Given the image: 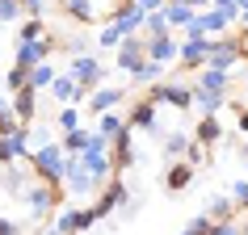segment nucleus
<instances>
[{
    "mask_svg": "<svg viewBox=\"0 0 248 235\" xmlns=\"http://www.w3.org/2000/svg\"><path fill=\"white\" fill-rule=\"evenodd\" d=\"M21 202H26V210H30V227H38L42 219H51L55 202H63V193H59V185L30 181L26 189H21Z\"/></svg>",
    "mask_w": 248,
    "mask_h": 235,
    "instance_id": "f257e3e1",
    "label": "nucleus"
},
{
    "mask_svg": "<svg viewBox=\"0 0 248 235\" xmlns=\"http://www.w3.org/2000/svg\"><path fill=\"white\" fill-rule=\"evenodd\" d=\"M63 151H59V143H46V147H34L30 151V168L38 172V181L46 185H59L63 181Z\"/></svg>",
    "mask_w": 248,
    "mask_h": 235,
    "instance_id": "f03ea898",
    "label": "nucleus"
},
{
    "mask_svg": "<svg viewBox=\"0 0 248 235\" xmlns=\"http://www.w3.org/2000/svg\"><path fill=\"white\" fill-rule=\"evenodd\" d=\"M67 76L76 80L80 88H84V97H89V92L105 80V67H101V59H97V55H72V67H67Z\"/></svg>",
    "mask_w": 248,
    "mask_h": 235,
    "instance_id": "7ed1b4c3",
    "label": "nucleus"
},
{
    "mask_svg": "<svg viewBox=\"0 0 248 235\" xmlns=\"http://www.w3.org/2000/svg\"><path fill=\"white\" fill-rule=\"evenodd\" d=\"M244 59V46H240V38H210V55H206V67H215V72H227L232 76V67Z\"/></svg>",
    "mask_w": 248,
    "mask_h": 235,
    "instance_id": "20e7f679",
    "label": "nucleus"
},
{
    "mask_svg": "<svg viewBox=\"0 0 248 235\" xmlns=\"http://www.w3.org/2000/svg\"><path fill=\"white\" fill-rule=\"evenodd\" d=\"M51 51H55V38H51V34H42L38 42H17V63L13 67L30 72V67H38L42 59H51Z\"/></svg>",
    "mask_w": 248,
    "mask_h": 235,
    "instance_id": "39448f33",
    "label": "nucleus"
},
{
    "mask_svg": "<svg viewBox=\"0 0 248 235\" xmlns=\"http://www.w3.org/2000/svg\"><path fill=\"white\" fill-rule=\"evenodd\" d=\"M143 17L147 13L135 4V0H122V4L114 9V21H109V26H114L122 38H131V34H143Z\"/></svg>",
    "mask_w": 248,
    "mask_h": 235,
    "instance_id": "423d86ee",
    "label": "nucleus"
},
{
    "mask_svg": "<svg viewBox=\"0 0 248 235\" xmlns=\"http://www.w3.org/2000/svg\"><path fill=\"white\" fill-rule=\"evenodd\" d=\"M114 63L122 67V72H126V76H131L135 67L139 63H147V51H143V38H139V34H131V38H122L114 46Z\"/></svg>",
    "mask_w": 248,
    "mask_h": 235,
    "instance_id": "0eeeda50",
    "label": "nucleus"
},
{
    "mask_svg": "<svg viewBox=\"0 0 248 235\" xmlns=\"http://www.w3.org/2000/svg\"><path fill=\"white\" fill-rule=\"evenodd\" d=\"M189 97H194L189 84H152V88H147V101L152 105L169 101V105H177V109H189Z\"/></svg>",
    "mask_w": 248,
    "mask_h": 235,
    "instance_id": "6e6552de",
    "label": "nucleus"
},
{
    "mask_svg": "<svg viewBox=\"0 0 248 235\" xmlns=\"http://www.w3.org/2000/svg\"><path fill=\"white\" fill-rule=\"evenodd\" d=\"M143 51H147L152 63L169 67L172 59H177V42H172V34H156V38H143Z\"/></svg>",
    "mask_w": 248,
    "mask_h": 235,
    "instance_id": "1a4fd4ad",
    "label": "nucleus"
},
{
    "mask_svg": "<svg viewBox=\"0 0 248 235\" xmlns=\"http://www.w3.org/2000/svg\"><path fill=\"white\" fill-rule=\"evenodd\" d=\"M51 97H55L59 105H80V101H84V88H80V84L67 76V72H55V80H51Z\"/></svg>",
    "mask_w": 248,
    "mask_h": 235,
    "instance_id": "9d476101",
    "label": "nucleus"
},
{
    "mask_svg": "<svg viewBox=\"0 0 248 235\" xmlns=\"http://www.w3.org/2000/svg\"><path fill=\"white\" fill-rule=\"evenodd\" d=\"M122 118H126V126H139V131H152V134L160 139V126H156V105H152V101H135V105H131V109H126Z\"/></svg>",
    "mask_w": 248,
    "mask_h": 235,
    "instance_id": "9b49d317",
    "label": "nucleus"
},
{
    "mask_svg": "<svg viewBox=\"0 0 248 235\" xmlns=\"http://www.w3.org/2000/svg\"><path fill=\"white\" fill-rule=\"evenodd\" d=\"M114 143V156H109V164H114V172H122V168H131L135 164V143H131V126H122V131L109 139Z\"/></svg>",
    "mask_w": 248,
    "mask_h": 235,
    "instance_id": "f8f14e48",
    "label": "nucleus"
},
{
    "mask_svg": "<svg viewBox=\"0 0 248 235\" xmlns=\"http://www.w3.org/2000/svg\"><path fill=\"white\" fill-rule=\"evenodd\" d=\"M206 55H210V38H185L177 46V59L185 67H206Z\"/></svg>",
    "mask_w": 248,
    "mask_h": 235,
    "instance_id": "ddd939ff",
    "label": "nucleus"
},
{
    "mask_svg": "<svg viewBox=\"0 0 248 235\" xmlns=\"http://www.w3.org/2000/svg\"><path fill=\"white\" fill-rule=\"evenodd\" d=\"M30 156V134L17 131V134H0V164H13V160H26Z\"/></svg>",
    "mask_w": 248,
    "mask_h": 235,
    "instance_id": "4468645a",
    "label": "nucleus"
},
{
    "mask_svg": "<svg viewBox=\"0 0 248 235\" xmlns=\"http://www.w3.org/2000/svg\"><path fill=\"white\" fill-rule=\"evenodd\" d=\"M227 84H232V76L227 72H215V67H202V76L189 84V88H202V92H215V97H227Z\"/></svg>",
    "mask_w": 248,
    "mask_h": 235,
    "instance_id": "2eb2a0df",
    "label": "nucleus"
},
{
    "mask_svg": "<svg viewBox=\"0 0 248 235\" xmlns=\"http://www.w3.org/2000/svg\"><path fill=\"white\" fill-rule=\"evenodd\" d=\"M122 97H126V88H93L89 97H84V105H89V114H105V109H114Z\"/></svg>",
    "mask_w": 248,
    "mask_h": 235,
    "instance_id": "dca6fc26",
    "label": "nucleus"
},
{
    "mask_svg": "<svg viewBox=\"0 0 248 235\" xmlns=\"http://www.w3.org/2000/svg\"><path fill=\"white\" fill-rule=\"evenodd\" d=\"M13 114L21 118V122H34V118H38V92L34 88H21V92H13Z\"/></svg>",
    "mask_w": 248,
    "mask_h": 235,
    "instance_id": "f3484780",
    "label": "nucleus"
},
{
    "mask_svg": "<svg viewBox=\"0 0 248 235\" xmlns=\"http://www.w3.org/2000/svg\"><path fill=\"white\" fill-rule=\"evenodd\" d=\"M164 21H169V29H185L189 21H194V9L189 4H181V0H164Z\"/></svg>",
    "mask_w": 248,
    "mask_h": 235,
    "instance_id": "a211bd4d",
    "label": "nucleus"
},
{
    "mask_svg": "<svg viewBox=\"0 0 248 235\" xmlns=\"http://www.w3.org/2000/svg\"><path fill=\"white\" fill-rule=\"evenodd\" d=\"M227 105V97H215V92H202V88H194V97H189V109H198L202 118H215Z\"/></svg>",
    "mask_w": 248,
    "mask_h": 235,
    "instance_id": "6ab92c4d",
    "label": "nucleus"
},
{
    "mask_svg": "<svg viewBox=\"0 0 248 235\" xmlns=\"http://www.w3.org/2000/svg\"><path fill=\"white\" fill-rule=\"evenodd\" d=\"M219 139H223V122L219 118H202L194 126V143L198 147H210V143H219Z\"/></svg>",
    "mask_w": 248,
    "mask_h": 235,
    "instance_id": "aec40b11",
    "label": "nucleus"
},
{
    "mask_svg": "<svg viewBox=\"0 0 248 235\" xmlns=\"http://www.w3.org/2000/svg\"><path fill=\"white\" fill-rule=\"evenodd\" d=\"M63 9L72 21H80V26H93L97 21V0H63Z\"/></svg>",
    "mask_w": 248,
    "mask_h": 235,
    "instance_id": "412c9836",
    "label": "nucleus"
},
{
    "mask_svg": "<svg viewBox=\"0 0 248 235\" xmlns=\"http://www.w3.org/2000/svg\"><path fill=\"white\" fill-rule=\"evenodd\" d=\"M51 80H55V67H51V59H42L38 67H30V72H26V88L42 92V88H51Z\"/></svg>",
    "mask_w": 248,
    "mask_h": 235,
    "instance_id": "4be33fe9",
    "label": "nucleus"
},
{
    "mask_svg": "<svg viewBox=\"0 0 248 235\" xmlns=\"http://www.w3.org/2000/svg\"><path fill=\"white\" fill-rule=\"evenodd\" d=\"M160 147H164V151H160V156H164V164H172V160L177 156H185V147H189V134H160Z\"/></svg>",
    "mask_w": 248,
    "mask_h": 235,
    "instance_id": "5701e85b",
    "label": "nucleus"
},
{
    "mask_svg": "<svg viewBox=\"0 0 248 235\" xmlns=\"http://www.w3.org/2000/svg\"><path fill=\"white\" fill-rule=\"evenodd\" d=\"M89 139H93V131H84V126H80V131H67L63 139H59V151H63V156H80V151L89 147Z\"/></svg>",
    "mask_w": 248,
    "mask_h": 235,
    "instance_id": "b1692460",
    "label": "nucleus"
},
{
    "mask_svg": "<svg viewBox=\"0 0 248 235\" xmlns=\"http://www.w3.org/2000/svg\"><path fill=\"white\" fill-rule=\"evenodd\" d=\"M122 126H126V118L118 114V109H105V114H97V134H101V139H114Z\"/></svg>",
    "mask_w": 248,
    "mask_h": 235,
    "instance_id": "393cba45",
    "label": "nucleus"
},
{
    "mask_svg": "<svg viewBox=\"0 0 248 235\" xmlns=\"http://www.w3.org/2000/svg\"><path fill=\"white\" fill-rule=\"evenodd\" d=\"M189 181H194V168H189V164H169V172H164V185H169L172 193H177V189H185Z\"/></svg>",
    "mask_w": 248,
    "mask_h": 235,
    "instance_id": "a878e982",
    "label": "nucleus"
},
{
    "mask_svg": "<svg viewBox=\"0 0 248 235\" xmlns=\"http://www.w3.org/2000/svg\"><path fill=\"white\" fill-rule=\"evenodd\" d=\"M206 214H210V219H235V202L227 193H215L206 202Z\"/></svg>",
    "mask_w": 248,
    "mask_h": 235,
    "instance_id": "bb28decb",
    "label": "nucleus"
},
{
    "mask_svg": "<svg viewBox=\"0 0 248 235\" xmlns=\"http://www.w3.org/2000/svg\"><path fill=\"white\" fill-rule=\"evenodd\" d=\"M26 134H30V151L34 147H46V143H55V131L42 122V126H26Z\"/></svg>",
    "mask_w": 248,
    "mask_h": 235,
    "instance_id": "cd10ccee",
    "label": "nucleus"
},
{
    "mask_svg": "<svg viewBox=\"0 0 248 235\" xmlns=\"http://www.w3.org/2000/svg\"><path fill=\"white\" fill-rule=\"evenodd\" d=\"M42 34H46V26H42V17H26V26H21L17 42H38Z\"/></svg>",
    "mask_w": 248,
    "mask_h": 235,
    "instance_id": "c85d7f7f",
    "label": "nucleus"
},
{
    "mask_svg": "<svg viewBox=\"0 0 248 235\" xmlns=\"http://www.w3.org/2000/svg\"><path fill=\"white\" fill-rule=\"evenodd\" d=\"M160 72H164V67L147 59V63H139V67L131 72V80H135V84H152V80H160Z\"/></svg>",
    "mask_w": 248,
    "mask_h": 235,
    "instance_id": "c756f323",
    "label": "nucleus"
},
{
    "mask_svg": "<svg viewBox=\"0 0 248 235\" xmlns=\"http://www.w3.org/2000/svg\"><path fill=\"white\" fill-rule=\"evenodd\" d=\"M206 235H244V227L235 219H210V231Z\"/></svg>",
    "mask_w": 248,
    "mask_h": 235,
    "instance_id": "7c9ffc66",
    "label": "nucleus"
},
{
    "mask_svg": "<svg viewBox=\"0 0 248 235\" xmlns=\"http://www.w3.org/2000/svg\"><path fill=\"white\" fill-rule=\"evenodd\" d=\"M59 131H80V109L76 105H63V109H59Z\"/></svg>",
    "mask_w": 248,
    "mask_h": 235,
    "instance_id": "2f4dec72",
    "label": "nucleus"
},
{
    "mask_svg": "<svg viewBox=\"0 0 248 235\" xmlns=\"http://www.w3.org/2000/svg\"><path fill=\"white\" fill-rule=\"evenodd\" d=\"M143 34H147V38L169 34V21H164V13H147V17H143Z\"/></svg>",
    "mask_w": 248,
    "mask_h": 235,
    "instance_id": "473e14b6",
    "label": "nucleus"
},
{
    "mask_svg": "<svg viewBox=\"0 0 248 235\" xmlns=\"http://www.w3.org/2000/svg\"><path fill=\"white\" fill-rule=\"evenodd\" d=\"M21 13H26V9H21V0H0V21H9V26H13V21H21Z\"/></svg>",
    "mask_w": 248,
    "mask_h": 235,
    "instance_id": "72a5a7b5",
    "label": "nucleus"
},
{
    "mask_svg": "<svg viewBox=\"0 0 248 235\" xmlns=\"http://www.w3.org/2000/svg\"><path fill=\"white\" fill-rule=\"evenodd\" d=\"M185 164H189V168H202V164H206V147H198L194 139H189V147H185Z\"/></svg>",
    "mask_w": 248,
    "mask_h": 235,
    "instance_id": "f704fd0d",
    "label": "nucleus"
},
{
    "mask_svg": "<svg viewBox=\"0 0 248 235\" xmlns=\"http://www.w3.org/2000/svg\"><path fill=\"white\" fill-rule=\"evenodd\" d=\"M227 197H232L235 206H248V181H232L227 185Z\"/></svg>",
    "mask_w": 248,
    "mask_h": 235,
    "instance_id": "c9c22d12",
    "label": "nucleus"
},
{
    "mask_svg": "<svg viewBox=\"0 0 248 235\" xmlns=\"http://www.w3.org/2000/svg\"><path fill=\"white\" fill-rule=\"evenodd\" d=\"M21 88H26V72H21V67H13V72L4 76V92H21Z\"/></svg>",
    "mask_w": 248,
    "mask_h": 235,
    "instance_id": "e433bc0d",
    "label": "nucleus"
},
{
    "mask_svg": "<svg viewBox=\"0 0 248 235\" xmlns=\"http://www.w3.org/2000/svg\"><path fill=\"white\" fill-rule=\"evenodd\" d=\"M101 219V214H97V206H89V210H76V231H89L93 222Z\"/></svg>",
    "mask_w": 248,
    "mask_h": 235,
    "instance_id": "4c0bfd02",
    "label": "nucleus"
},
{
    "mask_svg": "<svg viewBox=\"0 0 248 235\" xmlns=\"http://www.w3.org/2000/svg\"><path fill=\"white\" fill-rule=\"evenodd\" d=\"M97 42H101L105 51H114L118 42H122V34H118V29H114V26H101V34H97Z\"/></svg>",
    "mask_w": 248,
    "mask_h": 235,
    "instance_id": "58836bf2",
    "label": "nucleus"
},
{
    "mask_svg": "<svg viewBox=\"0 0 248 235\" xmlns=\"http://www.w3.org/2000/svg\"><path fill=\"white\" fill-rule=\"evenodd\" d=\"M17 131H26V122H21L17 114H4V118H0V134H17Z\"/></svg>",
    "mask_w": 248,
    "mask_h": 235,
    "instance_id": "ea45409f",
    "label": "nucleus"
},
{
    "mask_svg": "<svg viewBox=\"0 0 248 235\" xmlns=\"http://www.w3.org/2000/svg\"><path fill=\"white\" fill-rule=\"evenodd\" d=\"M206 231H210V214H202V219H194L181 235H206Z\"/></svg>",
    "mask_w": 248,
    "mask_h": 235,
    "instance_id": "a19ab883",
    "label": "nucleus"
},
{
    "mask_svg": "<svg viewBox=\"0 0 248 235\" xmlns=\"http://www.w3.org/2000/svg\"><path fill=\"white\" fill-rule=\"evenodd\" d=\"M67 55H89V38L80 34V38H67Z\"/></svg>",
    "mask_w": 248,
    "mask_h": 235,
    "instance_id": "79ce46f5",
    "label": "nucleus"
},
{
    "mask_svg": "<svg viewBox=\"0 0 248 235\" xmlns=\"http://www.w3.org/2000/svg\"><path fill=\"white\" fill-rule=\"evenodd\" d=\"M46 4H51V0H21V9H30V17H42Z\"/></svg>",
    "mask_w": 248,
    "mask_h": 235,
    "instance_id": "37998d69",
    "label": "nucleus"
},
{
    "mask_svg": "<svg viewBox=\"0 0 248 235\" xmlns=\"http://www.w3.org/2000/svg\"><path fill=\"white\" fill-rule=\"evenodd\" d=\"M0 235H21V222L17 219H0Z\"/></svg>",
    "mask_w": 248,
    "mask_h": 235,
    "instance_id": "c03bdc74",
    "label": "nucleus"
},
{
    "mask_svg": "<svg viewBox=\"0 0 248 235\" xmlns=\"http://www.w3.org/2000/svg\"><path fill=\"white\" fill-rule=\"evenodd\" d=\"M135 4H139L143 13H160V9H164V0H135Z\"/></svg>",
    "mask_w": 248,
    "mask_h": 235,
    "instance_id": "a18cd8bd",
    "label": "nucleus"
},
{
    "mask_svg": "<svg viewBox=\"0 0 248 235\" xmlns=\"http://www.w3.org/2000/svg\"><path fill=\"white\" fill-rule=\"evenodd\" d=\"M4 114H13V101H9V92L0 88V118H4Z\"/></svg>",
    "mask_w": 248,
    "mask_h": 235,
    "instance_id": "49530a36",
    "label": "nucleus"
},
{
    "mask_svg": "<svg viewBox=\"0 0 248 235\" xmlns=\"http://www.w3.org/2000/svg\"><path fill=\"white\" fill-rule=\"evenodd\" d=\"M240 131H248V109H240Z\"/></svg>",
    "mask_w": 248,
    "mask_h": 235,
    "instance_id": "de8ad7c7",
    "label": "nucleus"
},
{
    "mask_svg": "<svg viewBox=\"0 0 248 235\" xmlns=\"http://www.w3.org/2000/svg\"><path fill=\"white\" fill-rule=\"evenodd\" d=\"M232 4H235V9H240V13H244V9H248V0H232Z\"/></svg>",
    "mask_w": 248,
    "mask_h": 235,
    "instance_id": "09e8293b",
    "label": "nucleus"
},
{
    "mask_svg": "<svg viewBox=\"0 0 248 235\" xmlns=\"http://www.w3.org/2000/svg\"><path fill=\"white\" fill-rule=\"evenodd\" d=\"M240 26H244V29H248V9H244V13H240Z\"/></svg>",
    "mask_w": 248,
    "mask_h": 235,
    "instance_id": "8fccbe9b",
    "label": "nucleus"
},
{
    "mask_svg": "<svg viewBox=\"0 0 248 235\" xmlns=\"http://www.w3.org/2000/svg\"><path fill=\"white\" fill-rule=\"evenodd\" d=\"M210 4H215V9H223V4H232V0H210Z\"/></svg>",
    "mask_w": 248,
    "mask_h": 235,
    "instance_id": "3c124183",
    "label": "nucleus"
},
{
    "mask_svg": "<svg viewBox=\"0 0 248 235\" xmlns=\"http://www.w3.org/2000/svg\"><path fill=\"white\" fill-rule=\"evenodd\" d=\"M240 156H244V160H248V143H244V151H240Z\"/></svg>",
    "mask_w": 248,
    "mask_h": 235,
    "instance_id": "603ef678",
    "label": "nucleus"
},
{
    "mask_svg": "<svg viewBox=\"0 0 248 235\" xmlns=\"http://www.w3.org/2000/svg\"><path fill=\"white\" fill-rule=\"evenodd\" d=\"M244 92H248V76H244Z\"/></svg>",
    "mask_w": 248,
    "mask_h": 235,
    "instance_id": "864d4df0",
    "label": "nucleus"
},
{
    "mask_svg": "<svg viewBox=\"0 0 248 235\" xmlns=\"http://www.w3.org/2000/svg\"><path fill=\"white\" fill-rule=\"evenodd\" d=\"M72 235H84V231H72Z\"/></svg>",
    "mask_w": 248,
    "mask_h": 235,
    "instance_id": "5fc2aeb1",
    "label": "nucleus"
}]
</instances>
